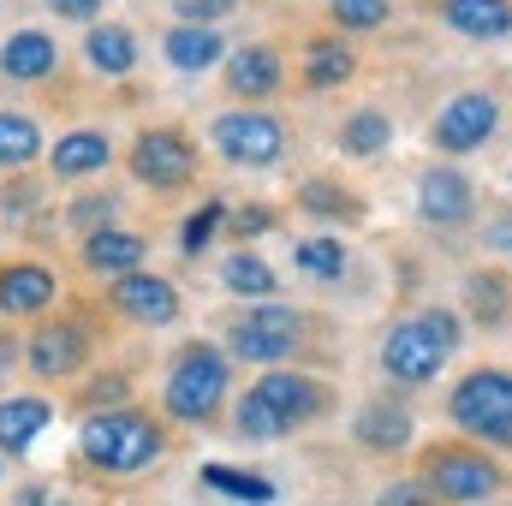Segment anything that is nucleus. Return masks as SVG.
I'll use <instances>...</instances> for the list:
<instances>
[{
  "label": "nucleus",
  "instance_id": "f03ea898",
  "mask_svg": "<svg viewBox=\"0 0 512 506\" xmlns=\"http://www.w3.org/2000/svg\"><path fill=\"white\" fill-rule=\"evenodd\" d=\"M322 411V387L310 376H286V370H274V376H262L245 393V405H239V429L245 435H286L292 423H304V417H316Z\"/></svg>",
  "mask_w": 512,
  "mask_h": 506
},
{
  "label": "nucleus",
  "instance_id": "dca6fc26",
  "mask_svg": "<svg viewBox=\"0 0 512 506\" xmlns=\"http://www.w3.org/2000/svg\"><path fill=\"white\" fill-rule=\"evenodd\" d=\"M447 24L477 42H501L512 30V6L507 0H447Z\"/></svg>",
  "mask_w": 512,
  "mask_h": 506
},
{
  "label": "nucleus",
  "instance_id": "e433bc0d",
  "mask_svg": "<svg viewBox=\"0 0 512 506\" xmlns=\"http://www.w3.org/2000/svg\"><path fill=\"white\" fill-rule=\"evenodd\" d=\"M179 12L185 18H209V12H221V0H179Z\"/></svg>",
  "mask_w": 512,
  "mask_h": 506
},
{
  "label": "nucleus",
  "instance_id": "0eeeda50",
  "mask_svg": "<svg viewBox=\"0 0 512 506\" xmlns=\"http://www.w3.org/2000/svg\"><path fill=\"white\" fill-rule=\"evenodd\" d=\"M233 358H245V364H274V358H286L292 346H298V310H286V304H262L251 310L239 328H233Z\"/></svg>",
  "mask_w": 512,
  "mask_h": 506
},
{
  "label": "nucleus",
  "instance_id": "c756f323",
  "mask_svg": "<svg viewBox=\"0 0 512 506\" xmlns=\"http://www.w3.org/2000/svg\"><path fill=\"white\" fill-rule=\"evenodd\" d=\"M334 18L346 30H376L387 18V0H334Z\"/></svg>",
  "mask_w": 512,
  "mask_h": 506
},
{
  "label": "nucleus",
  "instance_id": "bb28decb",
  "mask_svg": "<svg viewBox=\"0 0 512 506\" xmlns=\"http://www.w3.org/2000/svg\"><path fill=\"white\" fill-rule=\"evenodd\" d=\"M221 280H227L233 292H245V298H268V292H274V268H268L262 256H245V251L227 262V274H221Z\"/></svg>",
  "mask_w": 512,
  "mask_h": 506
},
{
  "label": "nucleus",
  "instance_id": "2f4dec72",
  "mask_svg": "<svg viewBox=\"0 0 512 506\" xmlns=\"http://www.w3.org/2000/svg\"><path fill=\"white\" fill-rule=\"evenodd\" d=\"M215 227H221V203H203V209H197V215L185 221V239H179V245L197 256L203 245H209V239H215Z\"/></svg>",
  "mask_w": 512,
  "mask_h": 506
},
{
  "label": "nucleus",
  "instance_id": "412c9836",
  "mask_svg": "<svg viewBox=\"0 0 512 506\" xmlns=\"http://www.w3.org/2000/svg\"><path fill=\"white\" fill-rule=\"evenodd\" d=\"M48 417H54V411H48L42 399H6V405H0V447H6V453H24V447L36 441V429H48Z\"/></svg>",
  "mask_w": 512,
  "mask_h": 506
},
{
  "label": "nucleus",
  "instance_id": "5701e85b",
  "mask_svg": "<svg viewBox=\"0 0 512 506\" xmlns=\"http://www.w3.org/2000/svg\"><path fill=\"white\" fill-rule=\"evenodd\" d=\"M358 441H364V447H405V441H411V417L393 411V405H370V411L358 417Z\"/></svg>",
  "mask_w": 512,
  "mask_h": 506
},
{
  "label": "nucleus",
  "instance_id": "9b49d317",
  "mask_svg": "<svg viewBox=\"0 0 512 506\" xmlns=\"http://www.w3.org/2000/svg\"><path fill=\"white\" fill-rule=\"evenodd\" d=\"M417 209H423V221H435V227H465V221H471V185H465V173L429 167L423 185H417Z\"/></svg>",
  "mask_w": 512,
  "mask_h": 506
},
{
  "label": "nucleus",
  "instance_id": "423d86ee",
  "mask_svg": "<svg viewBox=\"0 0 512 506\" xmlns=\"http://www.w3.org/2000/svg\"><path fill=\"white\" fill-rule=\"evenodd\" d=\"M429 489L441 501H483L501 489V471L471 447H435L429 453Z\"/></svg>",
  "mask_w": 512,
  "mask_h": 506
},
{
  "label": "nucleus",
  "instance_id": "ddd939ff",
  "mask_svg": "<svg viewBox=\"0 0 512 506\" xmlns=\"http://www.w3.org/2000/svg\"><path fill=\"white\" fill-rule=\"evenodd\" d=\"M54 66H60V48H54L48 30H18V36H6V48H0V78H12V84H36V78H48Z\"/></svg>",
  "mask_w": 512,
  "mask_h": 506
},
{
  "label": "nucleus",
  "instance_id": "72a5a7b5",
  "mask_svg": "<svg viewBox=\"0 0 512 506\" xmlns=\"http://www.w3.org/2000/svg\"><path fill=\"white\" fill-rule=\"evenodd\" d=\"M382 506H429V483H393Z\"/></svg>",
  "mask_w": 512,
  "mask_h": 506
},
{
  "label": "nucleus",
  "instance_id": "c9c22d12",
  "mask_svg": "<svg viewBox=\"0 0 512 506\" xmlns=\"http://www.w3.org/2000/svg\"><path fill=\"white\" fill-rule=\"evenodd\" d=\"M233 227H239V233H262V227H268V209H245Z\"/></svg>",
  "mask_w": 512,
  "mask_h": 506
},
{
  "label": "nucleus",
  "instance_id": "4c0bfd02",
  "mask_svg": "<svg viewBox=\"0 0 512 506\" xmlns=\"http://www.w3.org/2000/svg\"><path fill=\"white\" fill-rule=\"evenodd\" d=\"M18 506H66V501H48V495H36V489H30V495H24Z\"/></svg>",
  "mask_w": 512,
  "mask_h": 506
},
{
  "label": "nucleus",
  "instance_id": "b1692460",
  "mask_svg": "<svg viewBox=\"0 0 512 506\" xmlns=\"http://www.w3.org/2000/svg\"><path fill=\"white\" fill-rule=\"evenodd\" d=\"M36 149H42V131L30 126L24 114L0 108V167H24V161H36Z\"/></svg>",
  "mask_w": 512,
  "mask_h": 506
},
{
  "label": "nucleus",
  "instance_id": "4468645a",
  "mask_svg": "<svg viewBox=\"0 0 512 506\" xmlns=\"http://www.w3.org/2000/svg\"><path fill=\"white\" fill-rule=\"evenodd\" d=\"M54 304V268H42V262H12L6 274H0V310L6 316H36V310H48Z\"/></svg>",
  "mask_w": 512,
  "mask_h": 506
},
{
  "label": "nucleus",
  "instance_id": "393cba45",
  "mask_svg": "<svg viewBox=\"0 0 512 506\" xmlns=\"http://www.w3.org/2000/svg\"><path fill=\"white\" fill-rule=\"evenodd\" d=\"M387 137H393V126H387V114H352L346 120V131H340V149L346 155H376V149H387Z\"/></svg>",
  "mask_w": 512,
  "mask_h": 506
},
{
  "label": "nucleus",
  "instance_id": "7c9ffc66",
  "mask_svg": "<svg viewBox=\"0 0 512 506\" xmlns=\"http://www.w3.org/2000/svg\"><path fill=\"white\" fill-rule=\"evenodd\" d=\"M209 483H215V489H227V495H239V501H274V483H262V477H239V471H209Z\"/></svg>",
  "mask_w": 512,
  "mask_h": 506
},
{
  "label": "nucleus",
  "instance_id": "20e7f679",
  "mask_svg": "<svg viewBox=\"0 0 512 506\" xmlns=\"http://www.w3.org/2000/svg\"><path fill=\"white\" fill-rule=\"evenodd\" d=\"M447 411H453L459 429H471V435H483V441H507L512 447V376H501V370L465 376L459 387H453Z\"/></svg>",
  "mask_w": 512,
  "mask_h": 506
},
{
  "label": "nucleus",
  "instance_id": "1a4fd4ad",
  "mask_svg": "<svg viewBox=\"0 0 512 506\" xmlns=\"http://www.w3.org/2000/svg\"><path fill=\"white\" fill-rule=\"evenodd\" d=\"M215 143H221L227 161L268 167V161H280L286 131H280V120H268V114H221V120H215Z\"/></svg>",
  "mask_w": 512,
  "mask_h": 506
},
{
  "label": "nucleus",
  "instance_id": "2eb2a0df",
  "mask_svg": "<svg viewBox=\"0 0 512 506\" xmlns=\"http://www.w3.org/2000/svg\"><path fill=\"white\" fill-rule=\"evenodd\" d=\"M78 364H84V334L72 322L36 328V340H30V370L36 376H72Z\"/></svg>",
  "mask_w": 512,
  "mask_h": 506
},
{
  "label": "nucleus",
  "instance_id": "aec40b11",
  "mask_svg": "<svg viewBox=\"0 0 512 506\" xmlns=\"http://www.w3.org/2000/svg\"><path fill=\"white\" fill-rule=\"evenodd\" d=\"M84 262L102 268V274H137V262H143V239H137V233H114V227H102V233H90Z\"/></svg>",
  "mask_w": 512,
  "mask_h": 506
},
{
  "label": "nucleus",
  "instance_id": "c85d7f7f",
  "mask_svg": "<svg viewBox=\"0 0 512 506\" xmlns=\"http://www.w3.org/2000/svg\"><path fill=\"white\" fill-rule=\"evenodd\" d=\"M298 203H304V209H322V215H358V197L340 191V185H328V179H310V185L298 191Z\"/></svg>",
  "mask_w": 512,
  "mask_h": 506
},
{
  "label": "nucleus",
  "instance_id": "f704fd0d",
  "mask_svg": "<svg viewBox=\"0 0 512 506\" xmlns=\"http://www.w3.org/2000/svg\"><path fill=\"white\" fill-rule=\"evenodd\" d=\"M54 12H66V18H90L96 12V0H48Z\"/></svg>",
  "mask_w": 512,
  "mask_h": 506
},
{
  "label": "nucleus",
  "instance_id": "58836bf2",
  "mask_svg": "<svg viewBox=\"0 0 512 506\" xmlns=\"http://www.w3.org/2000/svg\"><path fill=\"white\" fill-rule=\"evenodd\" d=\"M221 6H227V0H221Z\"/></svg>",
  "mask_w": 512,
  "mask_h": 506
},
{
  "label": "nucleus",
  "instance_id": "7ed1b4c3",
  "mask_svg": "<svg viewBox=\"0 0 512 506\" xmlns=\"http://www.w3.org/2000/svg\"><path fill=\"white\" fill-rule=\"evenodd\" d=\"M155 453H161V435H155L137 411H102V417L84 423V459L102 465V471L131 477V471L155 465Z\"/></svg>",
  "mask_w": 512,
  "mask_h": 506
},
{
  "label": "nucleus",
  "instance_id": "6e6552de",
  "mask_svg": "<svg viewBox=\"0 0 512 506\" xmlns=\"http://www.w3.org/2000/svg\"><path fill=\"white\" fill-rule=\"evenodd\" d=\"M501 126V102L495 96H483V90H471V96H453L441 114H435V143L447 149V155H465V149H483L489 137Z\"/></svg>",
  "mask_w": 512,
  "mask_h": 506
},
{
  "label": "nucleus",
  "instance_id": "9d476101",
  "mask_svg": "<svg viewBox=\"0 0 512 506\" xmlns=\"http://www.w3.org/2000/svg\"><path fill=\"white\" fill-rule=\"evenodd\" d=\"M191 167H197V149L179 137V131H143L137 143H131V173L143 179V185H185L191 179Z\"/></svg>",
  "mask_w": 512,
  "mask_h": 506
},
{
  "label": "nucleus",
  "instance_id": "f3484780",
  "mask_svg": "<svg viewBox=\"0 0 512 506\" xmlns=\"http://www.w3.org/2000/svg\"><path fill=\"white\" fill-rule=\"evenodd\" d=\"M108 137L102 131H66L60 143H54V173L60 179H84V173H102L108 167Z\"/></svg>",
  "mask_w": 512,
  "mask_h": 506
},
{
  "label": "nucleus",
  "instance_id": "6ab92c4d",
  "mask_svg": "<svg viewBox=\"0 0 512 506\" xmlns=\"http://www.w3.org/2000/svg\"><path fill=\"white\" fill-rule=\"evenodd\" d=\"M167 60H173L179 72L215 66V60H221V30H209V24H179V30H167Z\"/></svg>",
  "mask_w": 512,
  "mask_h": 506
},
{
  "label": "nucleus",
  "instance_id": "f8f14e48",
  "mask_svg": "<svg viewBox=\"0 0 512 506\" xmlns=\"http://www.w3.org/2000/svg\"><path fill=\"white\" fill-rule=\"evenodd\" d=\"M114 304L126 310L131 322H149V328H161V322L179 316V292H173L167 280H155V274H120Z\"/></svg>",
  "mask_w": 512,
  "mask_h": 506
},
{
  "label": "nucleus",
  "instance_id": "4be33fe9",
  "mask_svg": "<svg viewBox=\"0 0 512 506\" xmlns=\"http://www.w3.org/2000/svg\"><path fill=\"white\" fill-rule=\"evenodd\" d=\"M84 54H90V66H102L108 78H126L131 66H137V42H131V30H120V24H102V30H90Z\"/></svg>",
  "mask_w": 512,
  "mask_h": 506
},
{
  "label": "nucleus",
  "instance_id": "f257e3e1",
  "mask_svg": "<svg viewBox=\"0 0 512 506\" xmlns=\"http://www.w3.org/2000/svg\"><path fill=\"white\" fill-rule=\"evenodd\" d=\"M459 346V322L447 316V310H429V316H411V322H399L393 334H387L382 346V370L393 381H435V370L447 364V352Z\"/></svg>",
  "mask_w": 512,
  "mask_h": 506
},
{
  "label": "nucleus",
  "instance_id": "a211bd4d",
  "mask_svg": "<svg viewBox=\"0 0 512 506\" xmlns=\"http://www.w3.org/2000/svg\"><path fill=\"white\" fill-rule=\"evenodd\" d=\"M227 84H233V96H268L280 84V54L274 48H239L227 60Z\"/></svg>",
  "mask_w": 512,
  "mask_h": 506
},
{
  "label": "nucleus",
  "instance_id": "a878e982",
  "mask_svg": "<svg viewBox=\"0 0 512 506\" xmlns=\"http://www.w3.org/2000/svg\"><path fill=\"white\" fill-rule=\"evenodd\" d=\"M304 78H310L316 90L346 84V78H352V54H346L340 42H316V48H310V60H304Z\"/></svg>",
  "mask_w": 512,
  "mask_h": 506
},
{
  "label": "nucleus",
  "instance_id": "473e14b6",
  "mask_svg": "<svg viewBox=\"0 0 512 506\" xmlns=\"http://www.w3.org/2000/svg\"><path fill=\"white\" fill-rule=\"evenodd\" d=\"M471 304H477V310H489V322H501V316H507V286H501V274L471 280Z\"/></svg>",
  "mask_w": 512,
  "mask_h": 506
},
{
  "label": "nucleus",
  "instance_id": "cd10ccee",
  "mask_svg": "<svg viewBox=\"0 0 512 506\" xmlns=\"http://www.w3.org/2000/svg\"><path fill=\"white\" fill-rule=\"evenodd\" d=\"M298 268L316 274V280H334V274L346 268V245H340V239H304V245H298Z\"/></svg>",
  "mask_w": 512,
  "mask_h": 506
},
{
  "label": "nucleus",
  "instance_id": "39448f33",
  "mask_svg": "<svg viewBox=\"0 0 512 506\" xmlns=\"http://www.w3.org/2000/svg\"><path fill=\"white\" fill-rule=\"evenodd\" d=\"M227 393V358L215 346H185L179 352V370L167 381V411L185 417V423H203Z\"/></svg>",
  "mask_w": 512,
  "mask_h": 506
}]
</instances>
